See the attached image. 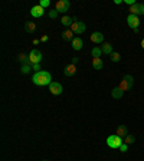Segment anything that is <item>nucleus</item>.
Listing matches in <instances>:
<instances>
[{"label":"nucleus","mask_w":144,"mask_h":161,"mask_svg":"<svg viewBox=\"0 0 144 161\" xmlns=\"http://www.w3.org/2000/svg\"><path fill=\"white\" fill-rule=\"evenodd\" d=\"M124 142V140L121 138V137H118L117 134H114V135H110L107 138V145L110 147V148H120V145Z\"/></svg>","instance_id":"nucleus-3"},{"label":"nucleus","mask_w":144,"mask_h":161,"mask_svg":"<svg viewBox=\"0 0 144 161\" xmlns=\"http://www.w3.org/2000/svg\"><path fill=\"white\" fill-rule=\"evenodd\" d=\"M62 91H63V88L58 82H52L51 85H49V92H51L52 95H61Z\"/></svg>","instance_id":"nucleus-9"},{"label":"nucleus","mask_w":144,"mask_h":161,"mask_svg":"<svg viewBox=\"0 0 144 161\" xmlns=\"http://www.w3.org/2000/svg\"><path fill=\"white\" fill-rule=\"evenodd\" d=\"M110 56H111V60H113V62H120V59H121V56H120L118 52H113Z\"/></svg>","instance_id":"nucleus-25"},{"label":"nucleus","mask_w":144,"mask_h":161,"mask_svg":"<svg viewBox=\"0 0 144 161\" xmlns=\"http://www.w3.org/2000/svg\"><path fill=\"white\" fill-rule=\"evenodd\" d=\"M128 12H130V15H135V16L144 15V5L143 3H135V5L130 6Z\"/></svg>","instance_id":"nucleus-8"},{"label":"nucleus","mask_w":144,"mask_h":161,"mask_svg":"<svg viewBox=\"0 0 144 161\" xmlns=\"http://www.w3.org/2000/svg\"><path fill=\"white\" fill-rule=\"evenodd\" d=\"M49 17H51V19H56L58 17V12L55 9L53 10H51V12H49Z\"/></svg>","instance_id":"nucleus-27"},{"label":"nucleus","mask_w":144,"mask_h":161,"mask_svg":"<svg viewBox=\"0 0 144 161\" xmlns=\"http://www.w3.org/2000/svg\"><path fill=\"white\" fill-rule=\"evenodd\" d=\"M48 40H49V36H48V35H43L41 38V42H48Z\"/></svg>","instance_id":"nucleus-30"},{"label":"nucleus","mask_w":144,"mask_h":161,"mask_svg":"<svg viewBox=\"0 0 144 161\" xmlns=\"http://www.w3.org/2000/svg\"><path fill=\"white\" fill-rule=\"evenodd\" d=\"M124 142H125L127 145H130V144H134V142H135V137H134V135H130V134H128V135L124 138Z\"/></svg>","instance_id":"nucleus-22"},{"label":"nucleus","mask_w":144,"mask_h":161,"mask_svg":"<svg viewBox=\"0 0 144 161\" xmlns=\"http://www.w3.org/2000/svg\"><path fill=\"white\" fill-rule=\"evenodd\" d=\"M127 23H128V26L131 27V29L139 30V26H140V19H139V16H135V15H128V16H127Z\"/></svg>","instance_id":"nucleus-7"},{"label":"nucleus","mask_w":144,"mask_h":161,"mask_svg":"<svg viewBox=\"0 0 144 161\" xmlns=\"http://www.w3.org/2000/svg\"><path fill=\"white\" fill-rule=\"evenodd\" d=\"M133 85H134V78L131 75H125L123 78V80L120 82L118 88L123 91V92H127V91H130L133 88Z\"/></svg>","instance_id":"nucleus-2"},{"label":"nucleus","mask_w":144,"mask_h":161,"mask_svg":"<svg viewBox=\"0 0 144 161\" xmlns=\"http://www.w3.org/2000/svg\"><path fill=\"white\" fill-rule=\"evenodd\" d=\"M101 53H103L101 48H94V49L91 50V55H92V58H101Z\"/></svg>","instance_id":"nucleus-21"},{"label":"nucleus","mask_w":144,"mask_h":161,"mask_svg":"<svg viewBox=\"0 0 144 161\" xmlns=\"http://www.w3.org/2000/svg\"><path fill=\"white\" fill-rule=\"evenodd\" d=\"M43 161H46V160H43Z\"/></svg>","instance_id":"nucleus-34"},{"label":"nucleus","mask_w":144,"mask_h":161,"mask_svg":"<svg viewBox=\"0 0 144 161\" xmlns=\"http://www.w3.org/2000/svg\"><path fill=\"white\" fill-rule=\"evenodd\" d=\"M124 3H127V5H130V6L135 5V2H134V0H124Z\"/></svg>","instance_id":"nucleus-31"},{"label":"nucleus","mask_w":144,"mask_h":161,"mask_svg":"<svg viewBox=\"0 0 144 161\" xmlns=\"http://www.w3.org/2000/svg\"><path fill=\"white\" fill-rule=\"evenodd\" d=\"M74 32H72L71 29H67L65 32H62V39H65V40H74Z\"/></svg>","instance_id":"nucleus-17"},{"label":"nucleus","mask_w":144,"mask_h":161,"mask_svg":"<svg viewBox=\"0 0 144 161\" xmlns=\"http://www.w3.org/2000/svg\"><path fill=\"white\" fill-rule=\"evenodd\" d=\"M32 69L35 70V72H39V70H41V63H35V65H32Z\"/></svg>","instance_id":"nucleus-29"},{"label":"nucleus","mask_w":144,"mask_h":161,"mask_svg":"<svg viewBox=\"0 0 144 161\" xmlns=\"http://www.w3.org/2000/svg\"><path fill=\"white\" fill-rule=\"evenodd\" d=\"M141 48H143V49H144V38H143V39H141Z\"/></svg>","instance_id":"nucleus-33"},{"label":"nucleus","mask_w":144,"mask_h":161,"mask_svg":"<svg viewBox=\"0 0 144 161\" xmlns=\"http://www.w3.org/2000/svg\"><path fill=\"white\" fill-rule=\"evenodd\" d=\"M69 29L75 33V35H81V33H84L85 32V29H87V26H85V23L84 22H78V20H75L74 23L71 25V27Z\"/></svg>","instance_id":"nucleus-5"},{"label":"nucleus","mask_w":144,"mask_h":161,"mask_svg":"<svg viewBox=\"0 0 144 161\" xmlns=\"http://www.w3.org/2000/svg\"><path fill=\"white\" fill-rule=\"evenodd\" d=\"M82 45L84 42L81 38H74V40H72V49L74 50H81L82 49Z\"/></svg>","instance_id":"nucleus-14"},{"label":"nucleus","mask_w":144,"mask_h":161,"mask_svg":"<svg viewBox=\"0 0 144 161\" xmlns=\"http://www.w3.org/2000/svg\"><path fill=\"white\" fill-rule=\"evenodd\" d=\"M17 59L20 60L22 63H23V65H25V63H29V56H26L25 53H20V55H19V58H17Z\"/></svg>","instance_id":"nucleus-23"},{"label":"nucleus","mask_w":144,"mask_h":161,"mask_svg":"<svg viewBox=\"0 0 144 161\" xmlns=\"http://www.w3.org/2000/svg\"><path fill=\"white\" fill-rule=\"evenodd\" d=\"M111 95H113V98H114V99H120V98H123L124 92H123L121 89H120L118 86H117V88H114V89H113V92H111Z\"/></svg>","instance_id":"nucleus-18"},{"label":"nucleus","mask_w":144,"mask_h":161,"mask_svg":"<svg viewBox=\"0 0 144 161\" xmlns=\"http://www.w3.org/2000/svg\"><path fill=\"white\" fill-rule=\"evenodd\" d=\"M69 2L68 0H58L56 3H55V10H56L58 13H67L68 10H69Z\"/></svg>","instance_id":"nucleus-6"},{"label":"nucleus","mask_w":144,"mask_h":161,"mask_svg":"<svg viewBox=\"0 0 144 161\" xmlns=\"http://www.w3.org/2000/svg\"><path fill=\"white\" fill-rule=\"evenodd\" d=\"M92 66H94V69L101 70L103 69V66H104L103 59H101V58H92Z\"/></svg>","instance_id":"nucleus-16"},{"label":"nucleus","mask_w":144,"mask_h":161,"mask_svg":"<svg viewBox=\"0 0 144 161\" xmlns=\"http://www.w3.org/2000/svg\"><path fill=\"white\" fill-rule=\"evenodd\" d=\"M72 63H74V65H77V63H78V58H72Z\"/></svg>","instance_id":"nucleus-32"},{"label":"nucleus","mask_w":144,"mask_h":161,"mask_svg":"<svg viewBox=\"0 0 144 161\" xmlns=\"http://www.w3.org/2000/svg\"><path fill=\"white\" fill-rule=\"evenodd\" d=\"M31 69H32V65L31 63H25V65L22 66V73H29L31 72Z\"/></svg>","instance_id":"nucleus-24"},{"label":"nucleus","mask_w":144,"mask_h":161,"mask_svg":"<svg viewBox=\"0 0 144 161\" xmlns=\"http://www.w3.org/2000/svg\"><path fill=\"white\" fill-rule=\"evenodd\" d=\"M43 13H45V9H43L41 5H36L31 9V15L33 16V17H42Z\"/></svg>","instance_id":"nucleus-11"},{"label":"nucleus","mask_w":144,"mask_h":161,"mask_svg":"<svg viewBox=\"0 0 144 161\" xmlns=\"http://www.w3.org/2000/svg\"><path fill=\"white\" fill-rule=\"evenodd\" d=\"M101 50H103V53L105 55H111L114 50H113V45L111 43H108V42H104L103 46H101Z\"/></svg>","instance_id":"nucleus-15"},{"label":"nucleus","mask_w":144,"mask_h":161,"mask_svg":"<svg viewBox=\"0 0 144 161\" xmlns=\"http://www.w3.org/2000/svg\"><path fill=\"white\" fill-rule=\"evenodd\" d=\"M43 59V55L39 49H32L29 53V63L35 65V63H41V60Z\"/></svg>","instance_id":"nucleus-4"},{"label":"nucleus","mask_w":144,"mask_h":161,"mask_svg":"<svg viewBox=\"0 0 144 161\" xmlns=\"http://www.w3.org/2000/svg\"><path fill=\"white\" fill-rule=\"evenodd\" d=\"M89 39H91V42H92V43H97V45H101V43H104V35L101 33V32H94L92 35L89 36Z\"/></svg>","instance_id":"nucleus-10"},{"label":"nucleus","mask_w":144,"mask_h":161,"mask_svg":"<svg viewBox=\"0 0 144 161\" xmlns=\"http://www.w3.org/2000/svg\"><path fill=\"white\" fill-rule=\"evenodd\" d=\"M115 134L121 138H125V137L128 135V130H127V127L125 125H120L117 127V131H115Z\"/></svg>","instance_id":"nucleus-13"},{"label":"nucleus","mask_w":144,"mask_h":161,"mask_svg":"<svg viewBox=\"0 0 144 161\" xmlns=\"http://www.w3.org/2000/svg\"><path fill=\"white\" fill-rule=\"evenodd\" d=\"M61 22H62V25L63 26H67V27H71V25L74 23L72 22V17H69V16H62V19H61Z\"/></svg>","instance_id":"nucleus-20"},{"label":"nucleus","mask_w":144,"mask_h":161,"mask_svg":"<svg viewBox=\"0 0 144 161\" xmlns=\"http://www.w3.org/2000/svg\"><path fill=\"white\" fill-rule=\"evenodd\" d=\"M75 72H77V65L71 63V65H68L67 68L63 69V75L65 76H72V75H75Z\"/></svg>","instance_id":"nucleus-12"},{"label":"nucleus","mask_w":144,"mask_h":161,"mask_svg":"<svg viewBox=\"0 0 144 161\" xmlns=\"http://www.w3.org/2000/svg\"><path fill=\"white\" fill-rule=\"evenodd\" d=\"M25 30L27 32V33H33L36 30V25L33 23V22H26L25 23Z\"/></svg>","instance_id":"nucleus-19"},{"label":"nucleus","mask_w":144,"mask_h":161,"mask_svg":"<svg viewBox=\"0 0 144 161\" xmlns=\"http://www.w3.org/2000/svg\"><path fill=\"white\" fill-rule=\"evenodd\" d=\"M32 82L38 86L51 85L52 84V76H51L49 72H46V70H39V72H35V75L32 76Z\"/></svg>","instance_id":"nucleus-1"},{"label":"nucleus","mask_w":144,"mask_h":161,"mask_svg":"<svg viewBox=\"0 0 144 161\" xmlns=\"http://www.w3.org/2000/svg\"><path fill=\"white\" fill-rule=\"evenodd\" d=\"M39 5H41L42 7L45 9V7H48V6L51 5V2H49V0H41V3H39Z\"/></svg>","instance_id":"nucleus-28"},{"label":"nucleus","mask_w":144,"mask_h":161,"mask_svg":"<svg viewBox=\"0 0 144 161\" xmlns=\"http://www.w3.org/2000/svg\"><path fill=\"white\" fill-rule=\"evenodd\" d=\"M118 150L121 151V152H127V151H128V145H127L125 142H123V144L120 145V148H118Z\"/></svg>","instance_id":"nucleus-26"}]
</instances>
